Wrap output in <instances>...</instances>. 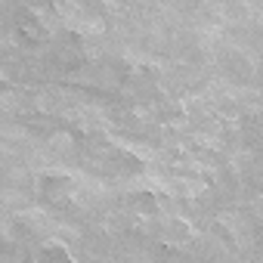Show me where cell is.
<instances>
[{"instance_id":"cell-1","label":"cell","mask_w":263,"mask_h":263,"mask_svg":"<svg viewBox=\"0 0 263 263\" xmlns=\"http://www.w3.org/2000/svg\"><path fill=\"white\" fill-rule=\"evenodd\" d=\"M34 195H37V201H41L44 208H50V211H65V208L74 201V195H78V183H74L71 174L44 171V174H37V180H34Z\"/></svg>"},{"instance_id":"cell-4","label":"cell","mask_w":263,"mask_h":263,"mask_svg":"<svg viewBox=\"0 0 263 263\" xmlns=\"http://www.w3.org/2000/svg\"><path fill=\"white\" fill-rule=\"evenodd\" d=\"M34 263H74V257L68 254L65 245L59 241H44L34 248Z\"/></svg>"},{"instance_id":"cell-5","label":"cell","mask_w":263,"mask_h":263,"mask_svg":"<svg viewBox=\"0 0 263 263\" xmlns=\"http://www.w3.org/2000/svg\"><path fill=\"white\" fill-rule=\"evenodd\" d=\"M4 263H34V251H28L22 241H7Z\"/></svg>"},{"instance_id":"cell-3","label":"cell","mask_w":263,"mask_h":263,"mask_svg":"<svg viewBox=\"0 0 263 263\" xmlns=\"http://www.w3.org/2000/svg\"><path fill=\"white\" fill-rule=\"evenodd\" d=\"M127 208L134 211L137 217H143V220H149V217H158V211H161V204H158V198H155V192H134L127 198Z\"/></svg>"},{"instance_id":"cell-2","label":"cell","mask_w":263,"mask_h":263,"mask_svg":"<svg viewBox=\"0 0 263 263\" xmlns=\"http://www.w3.org/2000/svg\"><path fill=\"white\" fill-rule=\"evenodd\" d=\"M16 37L28 47H41L50 41V25L41 19L37 10H19L16 16Z\"/></svg>"}]
</instances>
